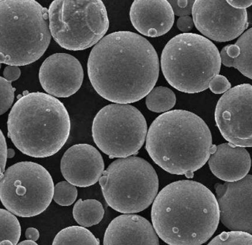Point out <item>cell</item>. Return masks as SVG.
Returning <instances> with one entry per match:
<instances>
[{"label":"cell","mask_w":252,"mask_h":245,"mask_svg":"<svg viewBox=\"0 0 252 245\" xmlns=\"http://www.w3.org/2000/svg\"><path fill=\"white\" fill-rule=\"evenodd\" d=\"M87 68L97 94L119 105L142 100L154 88L159 75L158 55L152 44L130 31L103 37L92 50Z\"/></svg>","instance_id":"cell-1"},{"label":"cell","mask_w":252,"mask_h":245,"mask_svg":"<svg viewBox=\"0 0 252 245\" xmlns=\"http://www.w3.org/2000/svg\"><path fill=\"white\" fill-rule=\"evenodd\" d=\"M153 227L169 245H202L216 233L220 221L217 199L208 188L179 180L157 194L151 209Z\"/></svg>","instance_id":"cell-2"},{"label":"cell","mask_w":252,"mask_h":245,"mask_svg":"<svg viewBox=\"0 0 252 245\" xmlns=\"http://www.w3.org/2000/svg\"><path fill=\"white\" fill-rule=\"evenodd\" d=\"M213 137L202 118L176 109L157 117L146 137L147 151L167 173L185 175L206 164L211 155Z\"/></svg>","instance_id":"cell-3"},{"label":"cell","mask_w":252,"mask_h":245,"mask_svg":"<svg viewBox=\"0 0 252 245\" xmlns=\"http://www.w3.org/2000/svg\"><path fill=\"white\" fill-rule=\"evenodd\" d=\"M70 129V118L63 103L39 92L19 99L7 119L8 138L21 152L35 158L59 152L67 141Z\"/></svg>","instance_id":"cell-4"},{"label":"cell","mask_w":252,"mask_h":245,"mask_svg":"<svg viewBox=\"0 0 252 245\" xmlns=\"http://www.w3.org/2000/svg\"><path fill=\"white\" fill-rule=\"evenodd\" d=\"M48 10L34 0H0V63L36 62L51 41Z\"/></svg>","instance_id":"cell-5"},{"label":"cell","mask_w":252,"mask_h":245,"mask_svg":"<svg viewBox=\"0 0 252 245\" xmlns=\"http://www.w3.org/2000/svg\"><path fill=\"white\" fill-rule=\"evenodd\" d=\"M161 71L170 86L182 93L194 94L207 90L219 75L221 58L210 39L196 34H181L163 49Z\"/></svg>","instance_id":"cell-6"},{"label":"cell","mask_w":252,"mask_h":245,"mask_svg":"<svg viewBox=\"0 0 252 245\" xmlns=\"http://www.w3.org/2000/svg\"><path fill=\"white\" fill-rule=\"evenodd\" d=\"M99 182L106 203L125 214L148 209L158 194L157 172L141 157L115 160L104 171Z\"/></svg>","instance_id":"cell-7"},{"label":"cell","mask_w":252,"mask_h":245,"mask_svg":"<svg viewBox=\"0 0 252 245\" xmlns=\"http://www.w3.org/2000/svg\"><path fill=\"white\" fill-rule=\"evenodd\" d=\"M48 14L53 39L72 51L95 45L109 28L107 10L101 0H55Z\"/></svg>","instance_id":"cell-8"},{"label":"cell","mask_w":252,"mask_h":245,"mask_svg":"<svg viewBox=\"0 0 252 245\" xmlns=\"http://www.w3.org/2000/svg\"><path fill=\"white\" fill-rule=\"evenodd\" d=\"M54 182L48 171L33 162L9 167L0 180V200L8 211L20 217H32L51 203Z\"/></svg>","instance_id":"cell-9"},{"label":"cell","mask_w":252,"mask_h":245,"mask_svg":"<svg viewBox=\"0 0 252 245\" xmlns=\"http://www.w3.org/2000/svg\"><path fill=\"white\" fill-rule=\"evenodd\" d=\"M92 132L97 146L109 158H126L142 148L148 126L144 115L134 106L113 104L99 111Z\"/></svg>","instance_id":"cell-10"},{"label":"cell","mask_w":252,"mask_h":245,"mask_svg":"<svg viewBox=\"0 0 252 245\" xmlns=\"http://www.w3.org/2000/svg\"><path fill=\"white\" fill-rule=\"evenodd\" d=\"M222 136L240 147H252V86L239 84L220 97L215 112Z\"/></svg>","instance_id":"cell-11"},{"label":"cell","mask_w":252,"mask_h":245,"mask_svg":"<svg viewBox=\"0 0 252 245\" xmlns=\"http://www.w3.org/2000/svg\"><path fill=\"white\" fill-rule=\"evenodd\" d=\"M192 15L198 31L218 42L235 39L249 26L247 10L235 8L226 0H196Z\"/></svg>","instance_id":"cell-12"},{"label":"cell","mask_w":252,"mask_h":245,"mask_svg":"<svg viewBox=\"0 0 252 245\" xmlns=\"http://www.w3.org/2000/svg\"><path fill=\"white\" fill-rule=\"evenodd\" d=\"M220 220L232 231L252 234V175L215 185Z\"/></svg>","instance_id":"cell-13"},{"label":"cell","mask_w":252,"mask_h":245,"mask_svg":"<svg viewBox=\"0 0 252 245\" xmlns=\"http://www.w3.org/2000/svg\"><path fill=\"white\" fill-rule=\"evenodd\" d=\"M84 70L79 61L67 53H56L44 60L39 81L46 93L55 98H69L81 88Z\"/></svg>","instance_id":"cell-14"},{"label":"cell","mask_w":252,"mask_h":245,"mask_svg":"<svg viewBox=\"0 0 252 245\" xmlns=\"http://www.w3.org/2000/svg\"><path fill=\"white\" fill-rule=\"evenodd\" d=\"M100 151L89 144H77L69 148L61 161V172L69 183L87 188L97 183L104 172Z\"/></svg>","instance_id":"cell-15"},{"label":"cell","mask_w":252,"mask_h":245,"mask_svg":"<svg viewBox=\"0 0 252 245\" xmlns=\"http://www.w3.org/2000/svg\"><path fill=\"white\" fill-rule=\"evenodd\" d=\"M130 19L139 34L155 38L170 31L175 15L166 0H135L130 7Z\"/></svg>","instance_id":"cell-16"},{"label":"cell","mask_w":252,"mask_h":245,"mask_svg":"<svg viewBox=\"0 0 252 245\" xmlns=\"http://www.w3.org/2000/svg\"><path fill=\"white\" fill-rule=\"evenodd\" d=\"M103 245H159V240L148 219L138 215L124 214L109 224Z\"/></svg>","instance_id":"cell-17"},{"label":"cell","mask_w":252,"mask_h":245,"mask_svg":"<svg viewBox=\"0 0 252 245\" xmlns=\"http://www.w3.org/2000/svg\"><path fill=\"white\" fill-rule=\"evenodd\" d=\"M212 173L226 182L245 177L252 166L250 153L243 147L230 142L217 145L208 160Z\"/></svg>","instance_id":"cell-18"},{"label":"cell","mask_w":252,"mask_h":245,"mask_svg":"<svg viewBox=\"0 0 252 245\" xmlns=\"http://www.w3.org/2000/svg\"><path fill=\"white\" fill-rule=\"evenodd\" d=\"M220 54L224 66L235 68L252 80V28L243 34L235 44L225 46Z\"/></svg>","instance_id":"cell-19"},{"label":"cell","mask_w":252,"mask_h":245,"mask_svg":"<svg viewBox=\"0 0 252 245\" xmlns=\"http://www.w3.org/2000/svg\"><path fill=\"white\" fill-rule=\"evenodd\" d=\"M104 209L97 200H79L74 206L72 214L77 223L84 228H90L101 222Z\"/></svg>","instance_id":"cell-20"},{"label":"cell","mask_w":252,"mask_h":245,"mask_svg":"<svg viewBox=\"0 0 252 245\" xmlns=\"http://www.w3.org/2000/svg\"><path fill=\"white\" fill-rule=\"evenodd\" d=\"M52 245H100V241L87 228L70 226L62 230Z\"/></svg>","instance_id":"cell-21"},{"label":"cell","mask_w":252,"mask_h":245,"mask_svg":"<svg viewBox=\"0 0 252 245\" xmlns=\"http://www.w3.org/2000/svg\"><path fill=\"white\" fill-rule=\"evenodd\" d=\"M176 97L170 89L157 87L146 96V106L151 112L165 113L174 107Z\"/></svg>","instance_id":"cell-22"},{"label":"cell","mask_w":252,"mask_h":245,"mask_svg":"<svg viewBox=\"0 0 252 245\" xmlns=\"http://www.w3.org/2000/svg\"><path fill=\"white\" fill-rule=\"evenodd\" d=\"M21 237V226L17 218L8 210L0 209V244L10 241L17 245Z\"/></svg>","instance_id":"cell-23"},{"label":"cell","mask_w":252,"mask_h":245,"mask_svg":"<svg viewBox=\"0 0 252 245\" xmlns=\"http://www.w3.org/2000/svg\"><path fill=\"white\" fill-rule=\"evenodd\" d=\"M78 197V190L75 185L62 181L54 187L53 200L61 206H69L73 204Z\"/></svg>","instance_id":"cell-24"},{"label":"cell","mask_w":252,"mask_h":245,"mask_svg":"<svg viewBox=\"0 0 252 245\" xmlns=\"http://www.w3.org/2000/svg\"><path fill=\"white\" fill-rule=\"evenodd\" d=\"M207 245H252V235L241 231L223 232Z\"/></svg>","instance_id":"cell-25"},{"label":"cell","mask_w":252,"mask_h":245,"mask_svg":"<svg viewBox=\"0 0 252 245\" xmlns=\"http://www.w3.org/2000/svg\"><path fill=\"white\" fill-rule=\"evenodd\" d=\"M11 83L0 77V115L9 110L14 101V93Z\"/></svg>","instance_id":"cell-26"},{"label":"cell","mask_w":252,"mask_h":245,"mask_svg":"<svg viewBox=\"0 0 252 245\" xmlns=\"http://www.w3.org/2000/svg\"><path fill=\"white\" fill-rule=\"evenodd\" d=\"M173 9V13L176 16H187L192 14V7H193V0H179V1H168Z\"/></svg>","instance_id":"cell-27"},{"label":"cell","mask_w":252,"mask_h":245,"mask_svg":"<svg viewBox=\"0 0 252 245\" xmlns=\"http://www.w3.org/2000/svg\"><path fill=\"white\" fill-rule=\"evenodd\" d=\"M209 88L215 94H223L230 90L231 84L226 77L218 75L213 78Z\"/></svg>","instance_id":"cell-28"},{"label":"cell","mask_w":252,"mask_h":245,"mask_svg":"<svg viewBox=\"0 0 252 245\" xmlns=\"http://www.w3.org/2000/svg\"><path fill=\"white\" fill-rule=\"evenodd\" d=\"M7 143H6L5 138L0 129V180L4 173V169H5L6 162H7Z\"/></svg>","instance_id":"cell-29"},{"label":"cell","mask_w":252,"mask_h":245,"mask_svg":"<svg viewBox=\"0 0 252 245\" xmlns=\"http://www.w3.org/2000/svg\"><path fill=\"white\" fill-rule=\"evenodd\" d=\"M194 22L192 17L189 16H182L179 18L177 21V28L179 31L187 34L192 31L194 28Z\"/></svg>","instance_id":"cell-30"},{"label":"cell","mask_w":252,"mask_h":245,"mask_svg":"<svg viewBox=\"0 0 252 245\" xmlns=\"http://www.w3.org/2000/svg\"><path fill=\"white\" fill-rule=\"evenodd\" d=\"M3 75H4V78L7 81L11 83L12 81H15L19 79L21 75V70L19 67L8 65L4 68Z\"/></svg>","instance_id":"cell-31"},{"label":"cell","mask_w":252,"mask_h":245,"mask_svg":"<svg viewBox=\"0 0 252 245\" xmlns=\"http://www.w3.org/2000/svg\"><path fill=\"white\" fill-rule=\"evenodd\" d=\"M227 2L236 9H246L252 5V0H229Z\"/></svg>","instance_id":"cell-32"},{"label":"cell","mask_w":252,"mask_h":245,"mask_svg":"<svg viewBox=\"0 0 252 245\" xmlns=\"http://www.w3.org/2000/svg\"><path fill=\"white\" fill-rule=\"evenodd\" d=\"M39 236L38 230L34 228H28L25 232L27 240H31V241L36 242L39 239Z\"/></svg>","instance_id":"cell-33"},{"label":"cell","mask_w":252,"mask_h":245,"mask_svg":"<svg viewBox=\"0 0 252 245\" xmlns=\"http://www.w3.org/2000/svg\"><path fill=\"white\" fill-rule=\"evenodd\" d=\"M17 245H38L35 243V242L31 241V240H25V241L22 242Z\"/></svg>","instance_id":"cell-34"},{"label":"cell","mask_w":252,"mask_h":245,"mask_svg":"<svg viewBox=\"0 0 252 245\" xmlns=\"http://www.w3.org/2000/svg\"><path fill=\"white\" fill-rule=\"evenodd\" d=\"M7 158H13L15 156V151L12 148H9L7 149Z\"/></svg>","instance_id":"cell-35"},{"label":"cell","mask_w":252,"mask_h":245,"mask_svg":"<svg viewBox=\"0 0 252 245\" xmlns=\"http://www.w3.org/2000/svg\"><path fill=\"white\" fill-rule=\"evenodd\" d=\"M185 176L188 178H192L194 176V173L193 172H188L185 175Z\"/></svg>","instance_id":"cell-36"},{"label":"cell","mask_w":252,"mask_h":245,"mask_svg":"<svg viewBox=\"0 0 252 245\" xmlns=\"http://www.w3.org/2000/svg\"><path fill=\"white\" fill-rule=\"evenodd\" d=\"M0 245H13V243L10 241H4L2 242V243L0 244Z\"/></svg>","instance_id":"cell-37"},{"label":"cell","mask_w":252,"mask_h":245,"mask_svg":"<svg viewBox=\"0 0 252 245\" xmlns=\"http://www.w3.org/2000/svg\"><path fill=\"white\" fill-rule=\"evenodd\" d=\"M0 68H1V63H0Z\"/></svg>","instance_id":"cell-38"}]
</instances>
